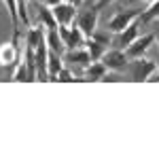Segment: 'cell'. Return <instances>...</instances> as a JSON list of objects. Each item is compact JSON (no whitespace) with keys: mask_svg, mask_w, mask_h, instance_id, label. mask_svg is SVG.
<instances>
[{"mask_svg":"<svg viewBox=\"0 0 159 159\" xmlns=\"http://www.w3.org/2000/svg\"><path fill=\"white\" fill-rule=\"evenodd\" d=\"M110 2H115V0H98V2H96V9L100 11V9H104V7H108Z\"/></svg>","mask_w":159,"mask_h":159,"instance_id":"obj_23","label":"cell"},{"mask_svg":"<svg viewBox=\"0 0 159 159\" xmlns=\"http://www.w3.org/2000/svg\"><path fill=\"white\" fill-rule=\"evenodd\" d=\"M102 61H104V66H106L108 70L121 72L123 68L129 64V57H127V53H125L123 49H110V51H106V53L102 55Z\"/></svg>","mask_w":159,"mask_h":159,"instance_id":"obj_8","label":"cell"},{"mask_svg":"<svg viewBox=\"0 0 159 159\" xmlns=\"http://www.w3.org/2000/svg\"><path fill=\"white\" fill-rule=\"evenodd\" d=\"M34 57H36V79L38 81H49V72H47L49 47H47V40H43L36 49H34Z\"/></svg>","mask_w":159,"mask_h":159,"instance_id":"obj_10","label":"cell"},{"mask_svg":"<svg viewBox=\"0 0 159 159\" xmlns=\"http://www.w3.org/2000/svg\"><path fill=\"white\" fill-rule=\"evenodd\" d=\"M155 38H157V34H144V36H138L134 43H132V45H129V47L125 49L127 57H129V60L142 57V55H144V53L148 51V47H151V45L155 43Z\"/></svg>","mask_w":159,"mask_h":159,"instance_id":"obj_9","label":"cell"},{"mask_svg":"<svg viewBox=\"0 0 159 159\" xmlns=\"http://www.w3.org/2000/svg\"><path fill=\"white\" fill-rule=\"evenodd\" d=\"M45 40H47V47H49V51H53V53H60V55H61V53L66 51V45H64V40H61L60 32H57V28L47 30Z\"/></svg>","mask_w":159,"mask_h":159,"instance_id":"obj_14","label":"cell"},{"mask_svg":"<svg viewBox=\"0 0 159 159\" xmlns=\"http://www.w3.org/2000/svg\"><path fill=\"white\" fill-rule=\"evenodd\" d=\"M17 15H19V21H24L25 28H30V17H28V0H17Z\"/></svg>","mask_w":159,"mask_h":159,"instance_id":"obj_20","label":"cell"},{"mask_svg":"<svg viewBox=\"0 0 159 159\" xmlns=\"http://www.w3.org/2000/svg\"><path fill=\"white\" fill-rule=\"evenodd\" d=\"M157 38H159V36H157Z\"/></svg>","mask_w":159,"mask_h":159,"instance_id":"obj_28","label":"cell"},{"mask_svg":"<svg viewBox=\"0 0 159 159\" xmlns=\"http://www.w3.org/2000/svg\"><path fill=\"white\" fill-rule=\"evenodd\" d=\"M19 30L13 28V40L0 45V66L2 68H15L21 57H24V49L19 47Z\"/></svg>","mask_w":159,"mask_h":159,"instance_id":"obj_1","label":"cell"},{"mask_svg":"<svg viewBox=\"0 0 159 159\" xmlns=\"http://www.w3.org/2000/svg\"><path fill=\"white\" fill-rule=\"evenodd\" d=\"M74 25H79L81 32H83L87 38L91 36V34L96 32V28H98V9H96V4L89 7V9H83L81 13H76Z\"/></svg>","mask_w":159,"mask_h":159,"instance_id":"obj_4","label":"cell"},{"mask_svg":"<svg viewBox=\"0 0 159 159\" xmlns=\"http://www.w3.org/2000/svg\"><path fill=\"white\" fill-rule=\"evenodd\" d=\"M68 2H72L74 7H81V2H83V0H68Z\"/></svg>","mask_w":159,"mask_h":159,"instance_id":"obj_26","label":"cell"},{"mask_svg":"<svg viewBox=\"0 0 159 159\" xmlns=\"http://www.w3.org/2000/svg\"><path fill=\"white\" fill-rule=\"evenodd\" d=\"M155 19H159V0H153L148 4V9L140 15V24H151Z\"/></svg>","mask_w":159,"mask_h":159,"instance_id":"obj_18","label":"cell"},{"mask_svg":"<svg viewBox=\"0 0 159 159\" xmlns=\"http://www.w3.org/2000/svg\"><path fill=\"white\" fill-rule=\"evenodd\" d=\"M129 2H153V0H129Z\"/></svg>","mask_w":159,"mask_h":159,"instance_id":"obj_27","label":"cell"},{"mask_svg":"<svg viewBox=\"0 0 159 159\" xmlns=\"http://www.w3.org/2000/svg\"><path fill=\"white\" fill-rule=\"evenodd\" d=\"M129 72H132V81L134 83H147L151 81V76L157 72V61L147 60V57H136L129 60Z\"/></svg>","mask_w":159,"mask_h":159,"instance_id":"obj_2","label":"cell"},{"mask_svg":"<svg viewBox=\"0 0 159 159\" xmlns=\"http://www.w3.org/2000/svg\"><path fill=\"white\" fill-rule=\"evenodd\" d=\"M64 60L68 61V64H81V66L87 68L91 64V55L87 53L85 47H81V49H68L66 55H64Z\"/></svg>","mask_w":159,"mask_h":159,"instance_id":"obj_11","label":"cell"},{"mask_svg":"<svg viewBox=\"0 0 159 159\" xmlns=\"http://www.w3.org/2000/svg\"><path fill=\"white\" fill-rule=\"evenodd\" d=\"M64 68L61 64V55L60 53H53L49 51V60H47V72H49V81H57V74Z\"/></svg>","mask_w":159,"mask_h":159,"instance_id":"obj_16","label":"cell"},{"mask_svg":"<svg viewBox=\"0 0 159 159\" xmlns=\"http://www.w3.org/2000/svg\"><path fill=\"white\" fill-rule=\"evenodd\" d=\"M15 83H28V68H25V61H19L15 66V72H13V79Z\"/></svg>","mask_w":159,"mask_h":159,"instance_id":"obj_19","label":"cell"},{"mask_svg":"<svg viewBox=\"0 0 159 159\" xmlns=\"http://www.w3.org/2000/svg\"><path fill=\"white\" fill-rule=\"evenodd\" d=\"M57 32H60L66 49H81V47H85L87 36L81 32L79 25H74V24L72 25H57Z\"/></svg>","mask_w":159,"mask_h":159,"instance_id":"obj_3","label":"cell"},{"mask_svg":"<svg viewBox=\"0 0 159 159\" xmlns=\"http://www.w3.org/2000/svg\"><path fill=\"white\" fill-rule=\"evenodd\" d=\"M106 72H108V68L104 66V61H102V60L91 61V64L85 68V81H102Z\"/></svg>","mask_w":159,"mask_h":159,"instance_id":"obj_15","label":"cell"},{"mask_svg":"<svg viewBox=\"0 0 159 159\" xmlns=\"http://www.w3.org/2000/svg\"><path fill=\"white\" fill-rule=\"evenodd\" d=\"M140 15H142V11H119L117 15H112L108 21V32H112V34H117V32H121V30H125L127 25H132L136 21V19H140Z\"/></svg>","mask_w":159,"mask_h":159,"instance_id":"obj_6","label":"cell"},{"mask_svg":"<svg viewBox=\"0 0 159 159\" xmlns=\"http://www.w3.org/2000/svg\"><path fill=\"white\" fill-rule=\"evenodd\" d=\"M85 49H87V53L91 55V61H98V60H102V55L108 51V47L102 45V43H98V40H93V38H87Z\"/></svg>","mask_w":159,"mask_h":159,"instance_id":"obj_17","label":"cell"},{"mask_svg":"<svg viewBox=\"0 0 159 159\" xmlns=\"http://www.w3.org/2000/svg\"><path fill=\"white\" fill-rule=\"evenodd\" d=\"M72 81H79V79H74V74L68 68H61L57 74V83H72Z\"/></svg>","mask_w":159,"mask_h":159,"instance_id":"obj_22","label":"cell"},{"mask_svg":"<svg viewBox=\"0 0 159 159\" xmlns=\"http://www.w3.org/2000/svg\"><path fill=\"white\" fill-rule=\"evenodd\" d=\"M4 4H7V9H9V15H11V21L13 25L17 28V24H19V15H17V0H2Z\"/></svg>","mask_w":159,"mask_h":159,"instance_id":"obj_21","label":"cell"},{"mask_svg":"<svg viewBox=\"0 0 159 159\" xmlns=\"http://www.w3.org/2000/svg\"><path fill=\"white\" fill-rule=\"evenodd\" d=\"M151 81H155V83L159 81V60H157V72H155L153 76H151Z\"/></svg>","mask_w":159,"mask_h":159,"instance_id":"obj_25","label":"cell"},{"mask_svg":"<svg viewBox=\"0 0 159 159\" xmlns=\"http://www.w3.org/2000/svg\"><path fill=\"white\" fill-rule=\"evenodd\" d=\"M51 11H53L57 25H72L76 19V7L72 2H60V4L51 7Z\"/></svg>","mask_w":159,"mask_h":159,"instance_id":"obj_7","label":"cell"},{"mask_svg":"<svg viewBox=\"0 0 159 159\" xmlns=\"http://www.w3.org/2000/svg\"><path fill=\"white\" fill-rule=\"evenodd\" d=\"M60 2H64V0H43V4H47V7H55Z\"/></svg>","mask_w":159,"mask_h":159,"instance_id":"obj_24","label":"cell"},{"mask_svg":"<svg viewBox=\"0 0 159 159\" xmlns=\"http://www.w3.org/2000/svg\"><path fill=\"white\" fill-rule=\"evenodd\" d=\"M45 34H47V30H45L40 24L38 25H30L28 32H25V45L32 47V49H36L38 45L45 40Z\"/></svg>","mask_w":159,"mask_h":159,"instance_id":"obj_12","label":"cell"},{"mask_svg":"<svg viewBox=\"0 0 159 159\" xmlns=\"http://www.w3.org/2000/svg\"><path fill=\"white\" fill-rule=\"evenodd\" d=\"M38 13V24L43 25L45 30H53V28H57V21H55V17H53V11H51V7H47V4H38L36 7Z\"/></svg>","mask_w":159,"mask_h":159,"instance_id":"obj_13","label":"cell"},{"mask_svg":"<svg viewBox=\"0 0 159 159\" xmlns=\"http://www.w3.org/2000/svg\"><path fill=\"white\" fill-rule=\"evenodd\" d=\"M138 28H140V19H136L134 24L127 25L125 30L117 32L115 38H112V43H110V45H112V49H123V51H125L136 40V38L140 36V30H138Z\"/></svg>","mask_w":159,"mask_h":159,"instance_id":"obj_5","label":"cell"}]
</instances>
